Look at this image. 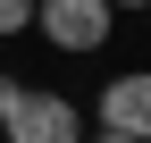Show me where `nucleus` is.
I'll return each mask as SVG.
<instances>
[{"mask_svg":"<svg viewBox=\"0 0 151 143\" xmlns=\"http://www.w3.org/2000/svg\"><path fill=\"white\" fill-rule=\"evenodd\" d=\"M92 126H118V135H143V143H151V67H126V76L101 84Z\"/></svg>","mask_w":151,"mask_h":143,"instance_id":"nucleus-3","label":"nucleus"},{"mask_svg":"<svg viewBox=\"0 0 151 143\" xmlns=\"http://www.w3.org/2000/svg\"><path fill=\"white\" fill-rule=\"evenodd\" d=\"M84 143H143V135H118V126H84Z\"/></svg>","mask_w":151,"mask_h":143,"instance_id":"nucleus-6","label":"nucleus"},{"mask_svg":"<svg viewBox=\"0 0 151 143\" xmlns=\"http://www.w3.org/2000/svg\"><path fill=\"white\" fill-rule=\"evenodd\" d=\"M0 135L9 143H84V110H76L67 93H25Z\"/></svg>","mask_w":151,"mask_h":143,"instance_id":"nucleus-2","label":"nucleus"},{"mask_svg":"<svg viewBox=\"0 0 151 143\" xmlns=\"http://www.w3.org/2000/svg\"><path fill=\"white\" fill-rule=\"evenodd\" d=\"M9 34H34V0H0V42Z\"/></svg>","mask_w":151,"mask_h":143,"instance_id":"nucleus-4","label":"nucleus"},{"mask_svg":"<svg viewBox=\"0 0 151 143\" xmlns=\"http://www.w3.org/2000/svg\"><path fill=\"white\" fill-rule=\"evenodd\" d=\"M17 101H25V84H17L9 67H0V126H9V110H17Z\"/></svg>","mask_w":151,"mask_h":143,"instance_id":"nucleus-5","label":"nucleus"},{"mask_svg":"<svg viewBox=\"0 0 151 143\" xmlns=\"http://www.w3.org/2000/svg\"><path fill=\"white\" fill-rule=\"evenodd\" d=\"M109 9H151V0H109Z\"/></svg>","mask_w":151,"mask_h":143,"instance_id":"nucleus-7","label":"nucleus"},{"mask_svg":"<svg viewBox=\"0 0 151 143\" xmlns=\"http://www.w3.org/2000/svg\"><path fill=\"white\" fill-rule=\"evenodd\" d=\"M109 25H118V9H109V0H34V34H42L50 51H67V59L101 51Z\"/></svg>","mask_w":151,"mask_h":143,"instance_id":"nucleus-1","label":"nucleus"}]
</instances>
